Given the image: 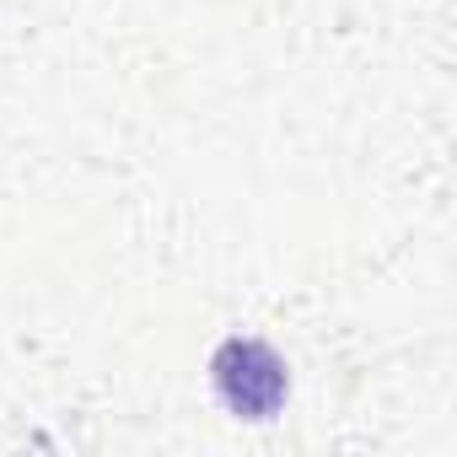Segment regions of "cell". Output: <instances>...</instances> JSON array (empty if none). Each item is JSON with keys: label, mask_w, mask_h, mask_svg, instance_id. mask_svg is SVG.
Masks as SVG:
<instances>
[{"label": "cell", "mask_w": 457, "mask_h": 457, "mask_svg": "<svg viewBox=\"0 0 457 457\" xmlns=\"http://www.w3.org/2000/svg\"><path fill=\"white\" fill-rule=\"evenodd\" d=\"M210 387L237 420H275L291 398V371L264 339H220L210 355Z\"/></svg>", "instance_id": "1"}]
</instances>
